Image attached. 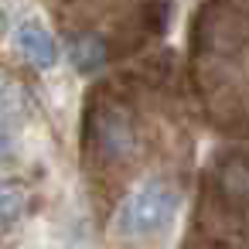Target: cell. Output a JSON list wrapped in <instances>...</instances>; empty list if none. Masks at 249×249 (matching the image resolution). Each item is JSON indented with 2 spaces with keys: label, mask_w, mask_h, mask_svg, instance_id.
<instances>
[{
  "label": "cell",
  "mask_w": 249,
  "mask_h": 249,
  "mask_svg": "<svg viewBox=\"0 0 249 249\" xmlns=\"http://www.w3.org/2000/svg\"><path fill=\"white\" fill-rule=\"evenodd\" d=\"M178 205H181L178 184L154 174L137 191H130L123 198V205L113 215V235H120V239H150V235H160L174 222Z\"/></svg>",
  "instance_id": "6da1fadb"
},
{
  "label": "cell",
  "mask_w": 249,
  "mask_h": 249,
  "mask_svg": "<svg viewBox=\"0 0 249 249\" xmlns=\"http://www.w3.org/2000/svg\"><path fill=\"white\" fill-rule=\"evenodd\" d=\"M89 143L103 167H126L140 157V126L137 116L120 103H99L89 113Z\"/></svg>",
  "instance_id": "7a4b0ae2"
},
{
  "label": "cell",
  "mask_w": 249,
  "mask_h": 249,
  "mask_svg": "<svg viewBox=\"0 0 249 249\" xmlns=\"http://www.w3.org/2000/svg\"><path fill=\"white\" fill-rule=\"evenodd\" d=\"M18 48L35 69H55L58 65V41L52 38V31L38 18H28L18 24Z\"/></svg>",
  "instance_id": "3957f363"
},
{
  "label": "cell",
  "mask_w": 249,
  "mask_h": 249,
  "mask_svg": "<svg viewBox=\"0 0 249 249\" xmlns=\"http://www.w3.org/2000/svg\"><path fill=\"white\" fill-rule=\"evenodd\" d=\"M69 55H72V65H75L79 72H96V69H103V65H106L109 48H106V41H103L99 35H92V31H89V35L72 38Z\"/></svg>",
  "instance_id": "277c9868"
},
{
  "label": "cell",
  "mask_w": 249,
  "mask_h": 249,
  "mask_svg": "<svg viewBox=\"0 0 249 249\" xmlns=\"http://www.w3.org/2000/svg\"><path fill=\"white\" fill-rule=\"evenodd\" d=\"M28 212V191L18 181L0 178V225H14Z\"/></svg>",
  "instance_id": "5b68a950"
},
{
  "label": "cell",
  "mask_w": 249,
  "mask_h": 249,
  "mask_svg": "<svg viewBox=\"0 0 249 249\" xmlns=\"http://www.w3.org/2000/svg\"><path fill=\"white\" fill-rule=\"evenodd\" d=\"M4 35H7V18H4V11H0V41H4Z\"/></svg>",
  "instance_id": "8992f818"
}]
</instances>
